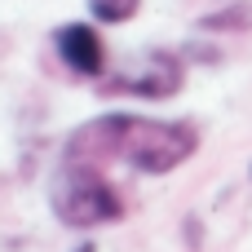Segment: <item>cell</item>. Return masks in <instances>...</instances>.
I'll use <instances>...</instances> for the list:
<instances>
[{
    "instance_id": "obj_1",
    "label": "cell",
    "mask_w": 252,
    "mask_h": 252,
    "mask_svg": "<svg viewBox=\"0 0 252 252\" xmlns=\"http://www.w3.org/2000/svg\"><path fill=\"white\" fill-rule=\"evenodd\" d=\"M49 208L71 230H93V226H106V221L124 217L120 190L93 164H80V159H66L58 168V177L49 182Z\"/></svg>"
},
{
    "instance_id": "obj_2",
    "label": "cell",
    "mask_w": 252,
    "mask_h": 252,
    "mask_svg": "<svg viewBox=\"0 0 252 252\" xmlns=\"http://www.w3.org/2000/svg\"><path fill=\"white\" fill-rule=\"evenodd\" d=\"M199 151V133L190 124H173V120H137L128 124V137L120 146V159L133 173L146 177H164L173 168H182L190 155Z\"/></svg>"
},
{
    "instance_id": "obj_3",
    "label": "cell",
    "mask_w": 252,
    "mask_h": 252,
    "mask_svg": "<svg viewBox=\"0 0 252 252\" xmlns=\"http://www.w3.org/2000/svg\"><path fill=\"white\" fill-rule=\"evenodd\" d=\"M186 80V66L177 53H164V49H151L142 62H133L124 75L111 80L115 93H133V97H146V102H159V97H173Z\"/></svg>"
},
{
    "instance_id": "obj_4",
    "label": "cell",
    "mask_w": 252,
    "mask_h": 252,
    "mask_svg": "<svg viewBox=\"0 0 252 252\" xmlns=\"http://www.w3.org/2000/svg\"><path fill=\"white\" fill-rule=\"evenodd\" d=\"M128 124H133L128 111H111V115H102V120L80 124V128L71 133V142H66V159L102 164V159L120 155V146H124V137H128Z\"/></svg>"
},
{
    "instance_id": "obj_5",
    "label": "cell",
    "mask_w": 252,
    "mask_h": 252,
    "mask_svg": "<svg viewBox=\"0 0 252 252\" xmlns=\"http://www.w3.org/2000/svg\"><path fill=\"white\" fill-rule=\"evenodd\" d=\"M53 49H58V58L66 62V71H75V75H84V80H93V75L106 71L102 35H97L89 22H62V27H53Z\"/></svg>"
},
{
    "instance_id": "obj_6",
    "label": "cell",
    "mask_w": 252,
    "mask_h": 252,
    "mask_svg": "<svg viewBox=\"0 0 252 252\" xmlns=\"http://www.w3.org/2000/svg\"><path fill=\"white\" fill-rule=\"evenodd\" d=\"M195 27L208 31V35H221V31H252V0H230V4H221V9H213V13H204Z\"/></svg>"
},
{
    "instance_id": "obj_7",
    "label": "cell",
    "mask_w": 252,
    "mask_h": 252,
    "mask_svg": "<svg viewBox=\"0 0 252 252\" xmlns=\"http://www.w3.org/2000/svg\"><path fill=\"white\" fill-rule=\"evenodd\" d=\"M89 4V13L97 18V22H106V27H120V22H128V18H137V9H142V0H84Z\"/></svg>"
},
{
    "instance_id": "obj_8",
    "label": "cell",
    "mask_w": 252,
    "mask_h": 252,
    "mask_svg": "<svg viewBox=\"0 0 252 252\" xmlns=\"http://www.w3.org/2000/svg\"><path fill=\"white\" fill-rule=\"evenodd\" d=\"M75 252H93V244H80V248H75Z\"/></svg>"
}]
</instances>
